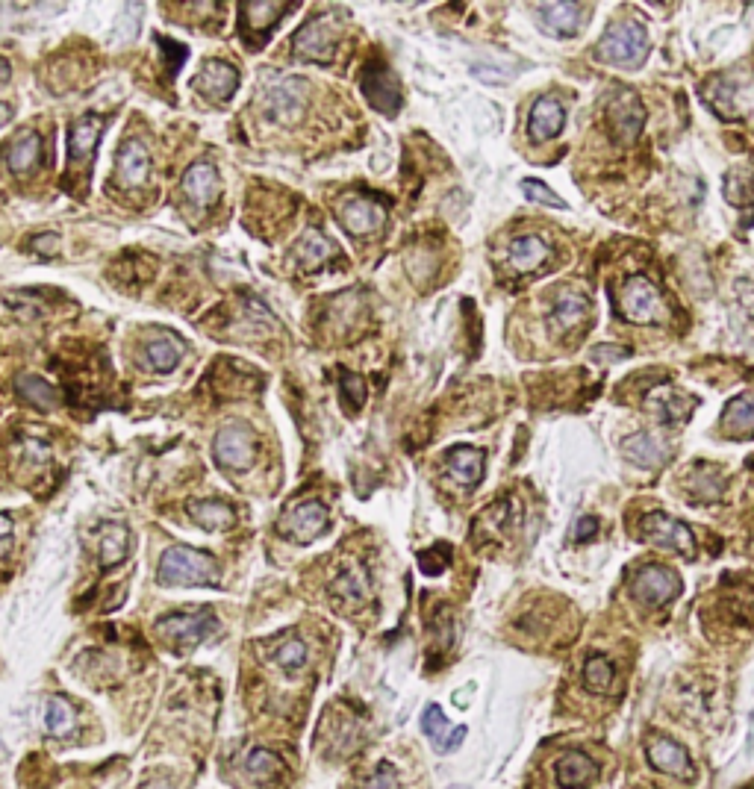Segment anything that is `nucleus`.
<instances>
[{
    "mask_svg": "<svg viewBox=\"0 0 754 789\" xmlns=\"http://www.w3.org/2000/svg\"><path fill=\"white\" fill-rule=\"evenodd\" d=\"M157 578L162 586H216L218 566L213 557L174 545L162 554Z\"/></svg>",
    "mask_w": 754,
    "mask_h": 789,
    "instance_id": "nucleus-1",
    "label": "nucleus"
},
{
    "mask_svg": "<svg viewBox=\"0 0 754 789\" xmlns=\"http://www.w3.org/2000/svg\"><path fill=\"white\" fill-rule=\"evenodd\" d=\"M616 313L631 324H660L666 318V304L651 280L634 274L616 292Z\"/></svg>",
    "mask_w": 754,
    "mask_h": 789,
    "instance_id": "nucleus-2",
    "label": "nucleus"
},
{
    "mask_svg": "<svg viewBox=\"0 0 754 789\" xmlns=\"http://www.w3.org/2000/svg\"><path fill=\"white\" fill-rule=\"evenodd\" d=\"M648 53V33L637 21H622L613 24L595 45V59L607 65H640Z\"/></svg>",
    "mask_w": 754,
    "mask_h": 789,
    "instance_id": "nucleus-3",
    "label": "nucleus"
},
{
    "mask_svg": "<svg viewBox=\"0 0 754 789\" xmlns=\"http://www.w3.org/2000/svg\"><path fill=\"white\" fill-rule=\"evenodd\" d=\"M104 121L98 115H83L68 127V168H65V186L71 189L74 177H89V168L95 162V148L101 139Z\"/></svg>",
    "mask_w": 754,
    "mask_h": 789,
    "instance_id": "nucleus-4",
    "label": "nucleus"
},
{
    "mask_svg": "<svg viewBox=\"0 0 754 789\" xmlns=\"http://www.w3.org/2000/svg\"><path fill=\"white\" fill-rule=\"evenodd\" d=\"M637 536L648 542V545H657V548H666V551H675V554H684V557H696V536L693 530L666 516V513H648L640 519L637 527Z\"/></svg>",
    "mask_w": 754,
    "mask_h": 789,
    "instance_id": "nucleus-5",
    "label": "nucleus"
},
{
    "mask_svg": "<svg viewBox=\"0 0 754 789\" xmlns=\"http://www.w3.org/2000/svg\"><path fill=\"white\" fill-rule=\"evenodd\" d=\"M295 3H271V0H251L239 6V27L248 48L260 51L266 45L274 27L292 12Z\"/></svg>",
    "mask_w": 754,
    "mask_h": 789,
    "instance_id": "nucleus-6",
    "label": "nucleus"
},
{
    "mask_svg": "<svg viewBox=\"0 0 754 789\" xmlns=\"http://www.w3.org/2000/svg\"><path fill=\"white\" fill-rule=\"evenodd\" d=\"M307 95H310V86L301 77H283V80L271 83L266 89V98H263L266 118L274 124H283V127L295 124L304 115Z\"/></svg>",
    "mask_w": 754,
    "mask_h": 789,
    "instance_id": "nucleus-7",
    "label": "nucleus"
},
{
    "mask_svg": "<svg viewBox=\"0 0 754 789\" xmlns=\"http://www.w3.org/2000/svg\"><path fill=\"white\" fill-rule=\"evenodd\" d=\"M643 121H646V109L640 104L637 92L619 86L613 92V98L607 101V124H610V133L619 145H634L640 130H643Z\"/></svg>",
    "mask_w": 754,
    "mask_h": 789,
    "instance_id": "nucleus-8",
    "label": "nucleus"
},
{
    "mask_svg": "<svg viewBox=\"0 0 754 789\" xmlns=\"http://www.w3.org/2000/svg\"><path fill=\"white\" fill-rule=\"evenodd\" d=\"M336 39H339V24L336 15H319L313 21H307L295 39H292V53L301 59H313V62H330L333 51H336Z\"/></svg>",
    "mask_w": 754,
    "mask_h": 789,
    "instance_id": "nucleus-9",
    "label": "nucleus"
},
{
    "mask_svg": "<svg viewBox=\"0 0 754 789\" xmlns=\"http://www.w3.org/2000/svg\"><path fill=\"white\" fill-rule=\"evenodd\" d=\"M154 633L171 648H192L216 633V619L210 613H174L154 625Z\"/></svg>",
    "mask_w": 754,
    "mask_h": 789,
    "instance_id": "nucleus-10",
    "label": "nucleus"
},
{
    "mask_svg": "<svg viewBox=\"0 0 754 789\" xmlns=\"http://www.w3.org/2000/svg\"><path fill=\"white\" fill-rule=\"evenodd\" d=\"M363 95L366 101L375 106L383 115H395L401 109V86L395 80V74L389 71V65L383 59H369L363 65Z\"/></svg>",
    "mask_w": 754,
    "mask_h": 789,
    "instance_id": "nucleus-11",
    "label": "nucleus"
},
{
    "mask_svg": "<svg viewBox=\"0 0 754 789\" xmlns=\"http://www.w3.org/2000/svg\"><path fill=\"white\" fill-rule=\"evenodd\" d=\"M681 589H684V580L666 566H646L631 580V592L648 607H666L669 601L681 595Z\"/></svg>",
    "mask_w": 754,
    "mask_h": 789,
    "instance_id": "nucleus-12",
    "label": "nucleus"
},
{
    "mask_svg": "<svg viewBox=\"0 0 754 789\" xmlns=\"http://www.w3.org/2000/svg\"><path fill=\"white\" fill-rule=\"evenodd\" d=\"M280 533L298 545H310L313 539H319L327 527V510L319 501H304L298 507H292L283 519H280Z\"/></svg>",
    "mask_w": 754,
    "mask_h": 789,
    "instance_id": "nucleus-13",
    "label": "nucleus"
},
{
    "mask_svg": "<svg viewBox=\"0 0 754 789\" xmlns=\"http://www.w3.org/2000/svg\"><path fill=\"white\" fill-rule=\"evenodd\" d=\"M236 89H239V71L221 59H207L195 77V92L213 104L230 101L236 95Z\"/></svg>",
    "mask_w": 754,
    "mask_h": 789,
    "instance_id": "nucleus-14",
    "label": "nucleus"
},
{
    "mask_svg": "<svg viewBox=\"0 0 754 789\" xmlns=\"http://www.w3.org/2000/svg\"><path fill=\"white\" fill-rule=\"evenodd\" d=\"M213 448H216L218 463L227 466V469H236V472L248 469V466L254 463V454H257V448H254V436H251L245 427H236V424L218 430L216 445H213Z\"/></svg>",
    "mask_w": 754,
    "mask_h": 789,
    "instance_id": "nucleus-15",
    "label": "nucleus"
},
{
    "mask_svg": "<svg viewBox=\"0 0 754 789\" xmlns=\"http://www.w3.org/2000/svg\"><path fill=\"white\" fill-rule=\"evenodd\" d=\"M646 754L654 769H660V772H666V775H672V778H687V781H690V778L696 775L687 748L678 745V742H672V739L666 737L648 739Z\"/></svg>",
    "mask_w": 754,
    "mask_h": 789,
    "instance_id": "nucleus-16",
    "label": "nucleus"
},
{
    "mask_svg": "<svg viewBox=\"0 0 754 789\" xmlns=\"http://www.w3.org/2000/svg\"><path fill=\"white\" fill-rule=\"evenodd\" d=\"M590 316V298L578 289H560L551 313H548V324L554 333H569L578 324H584V318Z\"/></svg>",
    "mask_w": 754,
    "mask_h": 789,
    "instance_id": "nucleus-17",
    "label": "nucleus"
},
{
    "mask_svg": "<svg viewBox=\"0 0 754 789\" xmlns=\"http://www.w3.org/2000/svg\"><path fill=\"white\" fill-rule=\"evenodd\" d=\"M339 218L351 236H369L386 221V210L375 198H348L339 207Z\"/></svg>",
    "mask_w": 754,
    "mask_h": 789,
    "instance_id": "nucleus-18",
    "label": "nucleus"
},
{
    "mask_svg": "<svg viewBox=\"0 0 754 789\" xmlns=\"http://www.w3.org/2000/svg\"><path fill=\"white\" fill-rule=\"evenodd\" d=\"M566 127V109L560 104V98L554 95H545L539 98L537 104L531 106V115H528V133L534 142H548V139H557Z\"/></svg>",
    "mask_w": 754,
    "mask_h": 789,
    "instance_id": "nucleus-19",
    "label": "nucleus"
},
{
    "mask_svg": "<svg viewBox=\"0 0 754 789\" xmlns=\"http://www.w3.org/2000/svg\"><path fill=\"white\" fill-rule=\"evenodd\" d=\"M551 242L539 233H525L519 239L510 242V251H507V263L513 271L519 274H528V271H537L542 265L551 260Z\"/></svg>",
    "mask_w": 754,
    "mask_h": 789,
    "instance_id": "nucleus-20",
    "label": "nucleus"
},
{
    "mask_svg": "<svg viewBox=\"0 0 754 789\" xmlns=\"http://www.w3.org/2000/svg\"><path fill=\"white\" fill-rule=\"evenodd\" d=\"M180 189H183V195H186L195 207H201V210L213 207L218 201V189H221L216 168L207 165V162H195V165L183 174Z\"/></svg>",
    "mask_w": 754,
    "mask_h": 789,
    "instance_id": "nucleus-21",
    "label": "nucleus"
},
{
    "mask_svg": "<svg viewBox=\"0 0 754 789\" xmlns=\"http://www.w3.org/2000/svg\"><path fill=\"white\" fill-rule=\"evenodd\" d=\"M422 731H425V737L431 739V745L439 751V754H448V751H457L460 745H463V739H466V728L463 725H448V719H445V713L436 707V704H428L425 707V713H422Z\"/></svg>",
    "mask_w": 754,
    "mask_h": 789,
    "instance_id": "nucleus-22",
    "label": "nucleus"
},
{
    "mask_svg": "<svg viewBox=\"0 0 754 789\" xmlns=\"http://www.w3.org/2000/svg\"><path fill=\"white\" fill-rule=\"evenodd\" d=\"M598 778V763L584 751H566L557 760V784L563 789H587Z\"/></svg>",
    "mask_w": 754,
    "mask_h": 789,
    "instance_id": "nucleus-23",
    "label": "nucleus"
},
{
    "mask_svg": "<svg viewBox=\"0 0 754 789\" xmlns=\"http://www.w3.org/2000/svg\"><path fill=\"white\" fill-rule=\"evenodd\" d=\"M115 171H118V183L124 189L142 186L148 180V171H151V157H148L145 145L142 142H124L118 151Z\"/></svg>",
    "mask_w": 754,
    "mask_h": 789,
    "instance_id": "nucleus-24",
    "label": "nucleus"
},
{
    "mask_svg": "<svg viewBox=\"0 0 754 789\" xmlns=\"http://www.w3.org/2000/svg\"><path fill=\"white\" fill-rule=\"evenodd\" d=\"M537 15L551 36H572L584 18V3H542Z\"/></svg>",
    "mask_w": 754,
    "mask_h": 789,
    "instance_id": "nucleus-25",
    "label": "nucleus"
},
{
    "mask_svg": "<svg viewBox=\"0 0 754 789\" xmlns=\"http://www.w3.org/2000/svg\"><path fill=\"white\" fill-rule=\"evenodd\" d=\"M622 454L637 463V466H646V469H657L669 460V448L651 436V433H634V436H625L622 439Z\"/></svg>",
    "mask_w": 754,
    "mask_h": 789,
    "instance_id": "nucleus-26",
    "label": "nucleus"
},
{
    "mask_svg": "<svg viewBox=\"0 0 754 789\" xmlns=\"http://www.w3.org/2000/svg\"><path fill=\"white\" fill-rule=\"evenodd\" d=\"M484 451L472 448V445H457L448 451V474L463 483V486H478L484 477Z\"/></svg>",
    "mask_w": 754,
    "mask_h": 789,
    "instance_id": "nucleus-27",
    "label": "nucleus"
},
{
    "mask_svg": "<svg viewBox=\"0 0 754 789\" xmlns=\"http://www.w3.org/2000/svg\"><path fill=\"white\" fill-rule=\"evenodd\" d=\"M722 430L731 439H749L754 436V392H743L737 395L725 413H722Z\"/></svg>",
    "mask_w": 754,
    "mask_h": 789,
    "instance_id": "nucleus-28",
    "label": "nucleus"
},
{
    "mask_svg": "<svg viewBox=\"0 0 754 789\" xmlns=\"http://www.w3.org/2000/svg\"><path fill=\"white\" fill-rule=\"evenodd\" d=\"M687 404H693L687 395H681V392H675V389H669V386H657V389H651L646 395V407L651 410V413H657L660 416V421H666V424H675V421H684L687 419V413H690V407Z\"/></svg>",
    "mask_w": 754,
    "mask_h": 789,
    "instance_id": "nucleus-29",
    "label": "nucleus"
},
{
    "mask_svg": "<svg viewBox=\"0 0 754 789\" xmlns=\"http://www.w3.org/2000/svg\"><path fill=\"white\" fill-rule=\"evenodd\" d=\"M42 159V139L39 133H21L12 145H9V154H6V165L9 171L15 174H27L30 168H36Z\"/></svg>",
    "mask_w": 754,
    "mask_h": 789,
    "instance_id": "nucleus-30",
    "label": "nucleus"
},
{
    "mask_svg": "<svg viewBox=\"0 0 754 789\" xmlns=\"http://www.w3.org/2000/svg\"><path fill=\"white\" fill-rule=\"evenodd\" d=\"M687 492L701 504L719 501L722 492H725V474L719 472L716 466H696V472L690 474V480H687Z\"/></svg>",
    "mask_w": 754,
    "mask_h": 789,
    "instance_id": "nucleus-31",
    "label": "nucleus"
},
{
    "mask_svg": "<svg viewBox=\"0 0 754 789\" xmlns=\"http://www.w3.org/2000/svg\"><path fill=\"white\" fill-rule=\"evenodd\" d=\"M333 254H336L333 242H330L324 233H319V230H307V233L301 236L298 248H295V257H298V263L304 265V268H319V265L327 263Z\"/></svg>",
    "mask_w": 754,
    "mask_h": 789,
    "instance_id": "nucleus-32",
    "label": "nucleus"
},
{
    "mask_svg": "<svg viewBox=\"0 0 754 789\" xmlns=\"http://www.w3.org/2000/svg\"><path fill=\"white\" fill-rule=\"evenodd\" d=\"M189 516L192 522H198L201 527L207 530H218V527H230L233 525V510L224 504V501H192L189 504Z\"/></svg>",
    "mask_w": 754,
    "mask_h": 789,
    "instance_id": "nucleus-33",
    "label": "nucleus"
},
{
    "mask_svg": "<svg viewBox=\"0 0 754 789\" xmlns=\"http://www.w3.org/2000/svg\"><path fill=\"white\" fill-rule=\"evenodd\" d=\"M45 728L54 734V737H65L77 728V713L74 707L62 698V695H51L48 698V707H45Z\"/></svg>",
    "mask_w": 754,
    "mask_h": 789,
    "instance_id": "nucleus-34",
    "label": "nucleus"
},
{
    "mask_svg": "<svg viewBox=\"0 0 754 789\" xmlns=\"http://www.w3.org/2000/svg\"><path fill=\"white\" fill-rule=\"evenodd\" d=\"M15 389H18V395H21L27 404L39 407V410H51L56 404V389L51 383H45L42 377H36V374H24V377H18Z\"/></svg>",
    "mask_w": 754,
    "mask_h": 789,
    "instance_id": "nucleus-35",
    "label": "nucleus"
},
{
    "mask_svg": "<svg viewBox=\"0 0 754 789\" xmlns=\"http://www.w3.org/2000/svg\"><path fill=\"white\" fill-rule=\"evenodd\" d=\"M333 592H336L342 601H348V604H363V601L369 598V578L363 575V569L351 566V569H345V572L336 578Z\"/></svg>",
    "mask_w": 754,
    "mask_h": 789,
    "instance_id": "nucleus-36",
    "label": "nucleus"
},
{
    "mask_svg": "<svg viewBox=\"0 0 754 789\" xmlns=\"http://www.w3.org/2000/svg\"><path fill=\"white\" fill-rule=\"evenodd\" d=\"M127 548H130V533H127V527H109L107 533H104V539H101V566H104V569L118 566V563L127 557Z\"/></svg>",
    "mask_w": 754,
    "mask_h": 789,
    "instance_id": "nucleus-37",
    "label": "nucleus"
},
{
    "mask_svg": "<svg viewBox=\"0 0 754 789\" xmlns=\"http://www.w3.org/2000/svg\"><path fill=\"white\" fill-rule=\"evenodd\" d=\"M180 354H183V348H180V342H174V339H154L148 348H145V357H148V366L154 371H171L177 363H180Z\"/></svg>",
    "mask_w": 754,
    "mask_h": 789,
    "instance_id": "nucleus-38",
    "label": "nucleus"
},
{
    "mask_svg": "<svg viewBox=\"0 0 754 789\" xmlns=\"http://www.w3.org/2000/svg\"><path fill=\"white\" fill-rule=\"evenodd\" d=\"M242 772L251 778V781H269L271 775H277L280 772V760H277V754H271L269 748H254L248 757H245V763H242Z\"/></svg>",
    "mask_w": 754,
    "mask_h": 789,
    "instance_id": "nucleus-39",
    "label": "nucleus"
},
{
    "mask_svg": "<svg viewBox=\"0 0 754 789\" xmlns=\"http://www.w3.org/2000/svg\"><path fill=\"white\" fill-rule=\"evenodd\" d=\"M613 678H616L613 663H610L604 654L587 657V666H584V681H587V689H593L598 695H604V692H610Z\"/></svg>",
    "mask_w": 754,
    "mask_h": 789,
    "instance_id": "nucleus-40",
    "label": "nucleus"
},
{
    "mask_svg": "<svg viewBox=\"0 0 754 789\" xmlns=\"http://www.w3.org/2000/svg\"><path fill=\"white\" fill-rule=\"evenodd\" d=\"M725 198L734 207H746L754 201V171H734L725 180Z\"/></svg>",
    "mask_w": 754,
    "mask_h": 789,
    "instance_id": "nucleus-41",
    "label": "nucleus"
},
{
    "mask_svg": "<svg viewBox=\"0 0 754 789\" xmlns=\"http://www.w3.org/2000/svg\"><path fill=\"white\" fill-rule=\"evenodd\" d=\"M274 660H277V666H280V669H286V672H295V669H301V666H304V660H307V645H304L298 636H292V639H286V642H280V645H277V651H274Z\"/></svg>",
    "mask_w": 754,
    "mask_h": 789,
    "instance_id": "nucleus-42",
    "label": "nucleus"
},
{
    "mask_svg": "<svg viewBox=\"0 0 754 789\" xmlns=\"http://www.w3.org/2000/svg\"><path fill=\"white\" fill-rule=\"evenodd\" d=\"M339 392H342V401L351 413H357L366 401V380L360 374H351V371H342L339 377Z\"/></svg>",
    "mask_w": 754,
    "mask_h": 789,
    "instance_id": "nucleus-43",
    "label": "nucleus"
},
{
    "mask_svg": "<svg viewBox=\"0 0 754 789\" xmlns=\"http://www.w3.org/2000/svg\"><path fill=\"white\" fill-rule=\"evenodd\" d=\"M448 563H451V545H445V542H439V545L419 554V569L425 575H442L448 569Z\"/></svg>",
    "mask_w": 754,
    "mask_h": 789,
    "instance_id": "nucleus-44",
    "label": "nucleus"
},
{
    "mask_svg": "<svg viewBox=\"0 0 754 789\" xmlns=\"http://www.w3.org/2000/svg\"><path fill=\"white\" fill-rule=\"evenodd\" d=\"M522 192H525L531 201L545 204V207H554V210H563V207H566V201H563V198H557L551 186H545V183H539V180H531V177H528V180H522Z\"/></svg>",
    "mask_w": 754,
    "mask_h": 789,
    "instance_id": "nucleus-45",
    "label": "nucleus"
},
{
    "mask_svg": "<svg viewBox=\"0 0 754 789\" xmlns=\"http://www.w3.org/2000/svg\"><path fill=\"white\" fill-rule=\"evenodd\" d=\"M363 789H398V772L389 763H380L375 775L363 784Z\"/></svg>",
    "mask_w": 754,
    "mask_h": 789,
    "instance_id": "nucleus-46",
    "label": "nucleus"
},
{
    "mask_svg": "<svg viewBox=\"0 0 754 789\" xmlns=\"http://www.w3.org/2000/svg\"><path fill=\"white\" fill-rule=\"evenodd\" d=\"M631 351L628 348H622V345H595L593 351H590V357H593L595 363H616V360H625Z\"/></svg>",
    "mask_w": 754,
    "mask_h": 789,
    "instance_id": "nucleus-47",
    "label": "nucleus"
},
{
    "mask_svg": "<svg viewBox=\"0 0 754 789\" xmlns=\"http://www.w3.org/2000/svg\"><path fill=\"white\" fill-rule=\"evenodd\" d=\"M595 533H598V519L584 516V519H578V525L572 530V542H587V539H593Z\"/></svg>",
    "mask_w": 754,
    "mask_h": 789,
    "instance_id": "nucleus-48",
    "label": "nucleus"
},
{
    "mask_svg": "<svg viewBox=\"0 0 754 789\" xmlns=\"http://www.w3.org/2000/svg\"><path fill=\"white\" fill-rule=\"evenodd\" d=\"M160 45L165 48V59H168V71L180 68L183 59H186V45H177V42H168V39H160Z\"/></svg>",
    "mask_w": 754,
    "mask_h": 789,
    "instance_id": "nucleus-49",
    "label": "nucleus"
},
{
    "mask_svg": "<svg viewBox=\"0 0 754 789\" xmlns=\"http://www.w3.org/2000/svg\"><path fill=\"white\" fill-rule=\"evenodd\" d=\"M33 248H36V254H42V257H54L56 251H59V236H56V233H42V236L33 239Z\"/></svg>",
    "mask_w": 754,
    "mask_h": 789,
    "instance_id": "nucleus-50",
    "label": "nucleus"
},
{
    "mask_svg": "<svg viewBox=\"0 0 754 789\" xmlns=\"http://www.w3.org/2000/svg\"><path fill=\"white\" fill-rule=\"evenodd\" d=\"M12 536V522L9 516H0V539H9Z\"/></svg>",
    "mask_w": 754,
    "mask_h": 789,
    "instance_id": "nucleus-51",
    "label": "nucleus"
},
{
    "mask_svg": "<svg viewBox=\"0 0 754 789\" xmlns=\"http://www.w3.org/2000/svg\"><path fill=\"white\" fill-rule=\"evenodd\" d=\"M9 118H12V106L0 104V127H3V124H6Z\"/></svg>",
    "mask_w": 754,
    "mask_h": 789,
    "instance_id": "nucleus-52",
    "label": "nucleus"
},
{
    "mask_svg": "<svg viewBox=\"0 0 754 789\" xmlns=\"http://www.w3.org/2000/svg\"><path fill=\"white\" fill-rule=\"evenodd\" d=\"M145 789H174V787H171L168 781H151Z\"/></svg>",
    "mask_w": 754,
    "mask_h": 789,
    "instance_id": "nucleus-53",
    "label": "nucleus"
},
{
    "mask_svg": "<svg viewBox=\"0 0 754 789\" xmlns=\"http://www.w3.org/2000/svg\"><path fill=\"white\" fill-rule=\"evenodd\" d=\"M6 77H9V65H6V62L0 59V83H3Z\"/></svg>",
    "mask_w": 754,
    "mask_h": 789,
    "instance_id": "nucleus-54",
    "label": "nucleus"
},
{
    "mask_svg": "<svg viewBox=\"0 0 754 789\" xmlns=\"http://www.w3.org/2000/svg\"><path fill=\"white\" fill-rule=\"evenodd\" d=\"M451 789H469V787H451Z\"/></svg>",
    "mask_w": 754,
    "mask_h": 789,
    "instance_id": "nucleus-55",
    "label": "nucleus"
}]
</instances>
